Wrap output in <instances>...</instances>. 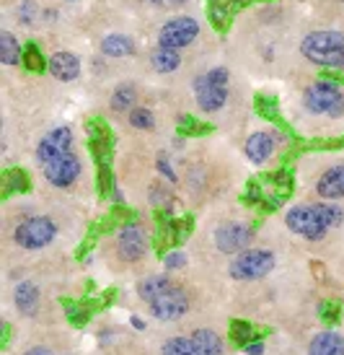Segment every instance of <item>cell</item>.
I'll return each mask as SVG.
<instances>
[{
  "label": "cell",
  "instance_id": "cell-11",
  "mask_svg": "<svg viewBox=\"0 0 344 355\" xmlns=\"http://www.w3.org/2000/svg\"><path fill=\"white\" fill-rule=\"evenodd\" d=\"M80 171H83L80 158L75 156L73 150H70V153H62V156H57L55 161H49V164H44V177H47V182L60 189L70 187V184L80 177Z\"/></svg>",
  "mask_w": 344,
  "mask_h": 355
},
{
  "label": "cell",
  "instance_id": "cell-41",
  "mask_svg": "<svg viewBox=\"0 0 344 355\" xmlns=\"http://www.w3.org/2000/svg\"><path fill=\"white\" fill-rule=\"evenodd\" d=\"M70 3H73V0H70Z\"/></svg>",
  "mask_w": 344,
  "mask_h": 355
},
{
  "label": "cell",
  "instance_id": "cell-15",
  "mask_svg": "<svg viewBox=\"0 0 344 355\" xmlns=\"http://www.w3.org/2000/svg\"><path fill=\"white\" fill-rule=\"evenodd\" d=\"M308 355H344V337L339 332H321L311 340Z\"/></svg>",
  "mask_w": 344,
  "mask_h": 355
},
{
  "label": "cell",
  "instance_id": "cell-37",
  "mask_svg": "<svg viewBox=\"0 0 344 355\" xmlns=\"http://www.w3.org/2000/svg\"><path fill=\"white\" fill-rule=\"evenodd\" d=\"M153 6H161V8H179V6H184L187 0H150Z\"/></svg>",
  "mask_w": 344,
  "mask_h": 355
},
{
  "label": "cell",
  "instance_id": "cell-9",
  "mask_svg": "<svg viewBox=\"0 0 344 355\" xmlns=\"http://www.w3.org/2000/svg\"><path fill=\"white\" fill-rule=\"evenodd\" d=\"M150 311L156 319H163V322H176L189 311V298L187 293L179 286H171L166 293H161L156 301H150Z\"/></svg>",
  "mask_w": 344,
  "mask_h": 355
},
{
  "label": "cell",
  "instance_id": "cell-16",
  "mask_svg": "<svg viewBox=\"0 0 344 355\" xmlns=\"http://www.w3.org/2000/svg\"><path fill=\"white\" fill-rule=\"evenodd\" d=\"M13 301H16L21 314L31 316L37 311V306H39V288L34 286L31 280H24V283H19L16 291H13Z\"/></svg>",
  "mask_w": 344,
  "mask_h": 355
},
{
  "label": "cell",
  "instance_id": "cell-3",
  "mask_svg": "<svg viewBox=\"0 0 344 355\" xmlns=\"http://www.w3.org/2000/svg\"><path fill=\"white\" fill-rule=\"evenodd\" d=\"M303 104L314 114L339 117L344 112V91L334 80H316L314 86H308L303 91Z\"/></svg>",
  "mask_w": 344,
  "mask_h": 355
},
{
  "label": "cell",
  "instance_id": "cell-2",
  "mask_svg": "<svg viewBox=\"0 0 344 355\" xmlns=\"http://www.w3.org/2000/svg\"><path fill=\"white\" fill-rule=\"evenodd\" d=\"M194 96L199 109H205V112H220L228 101V70L212 68L210 73L194 78Z\"/></svg>",
  "mask_w": 344,
  "mask_h": 355
},
{
  "label": "cell",
  "instance_id": "cell-5",
  "mask_svg": "<svg viewBox=\"0 0 344 355\" xmlns=\"http://www.w3.org/2000/svg\"><path fill=\"white\" fill-rule=\"evenodd\" d=\"M285 223L293 234L308 239V241H321V239L326 236V231H329V226L324 223V218H321V213H318L316 205L290 207L285 216Z\"/></svg>",
  "mask_w": 344,
  "mask_h": 355
},
{
  "label": "cell",
  "instance_id": "cell-19",
  "mask_svg": "<svg viewBox=\"0 0 344 355\" xmlns=\"http://www.w3.org/2000/svg\"><path fill=\"white\" fill-rule=\"evenodd\" d=\"M171 286H174V283H171L166 275H150V277H145V280H140L138 283V296L150 304V301H156L161 293H166Z\"/></svg>",
  "mask_w": 344,
  "mask_h": 355
},
{
  "label": "cell",
  "instance_id": "cell-38",
  "mask_svg": "<svg viewBox=\"0 0 344 355\" xmlns=\"http://www.w3.org/2000/svg\"><path fill=\"white\" fill-rule=\"evenodd\" d=\"M244 353L246 355H262L264 353V345H262V343H248V345L244 347Z\"/></svg>",
  "mask_w": 344,
  "mask_h": 355
},
{
  "label": "cell",
  "instance_id": "cell-29",
  "mask_svg": "<svg viewBox=\"0 0 344 355\" xmlns=\"http://www.w3.org/2000/svg\"><path fill=\"white\" fill-rule=\"evenodd\" d=\"M251 335H254V327L248 324V322H233L230 324V337H233L236 345L246 347L251 343Z\"/></svg>",
  "mask_w": 344,
  "mask_h": 355
},
{
  "label": "cell",
  "instance_id": "cell-10",
  "mask_svg": "<svg viewBox=\"0 0 344 355\" xmlns=\"http://www.w3.org/2000/svg\"><path fill=\"white\" fill-rule=\"evenodd\" d=\"M254 241V228L246 223H228L215 231V247L223 254H241Z\"/></svg>",
  "mask_w": 344,
  "mask_h": 355
},
{
  "label": "cell",
  "instance_id": "cell-8",
  "mask_svg": "<svg viewBox=\"0 0 344 355\" xmlns=\"http://www.w3.org/2000/svg\"><path fill=\"white\" fill-rule=\"evenodd\" d=\"M117 252L125 262H140L147 252V234L140 223H122L117 231Z\"/></svg>",
  "mask_w": 344,
  "mask_h": 355
},
{
  "label": "cell",
  "instance_id": "cell-31",
  "mask_svg": "<svg viewBox=\"0 0 344 355\" xmlns=\"http://www.w3.org/2000/svg\"><path fill=\"white\" fill-rule=\"evenodd\" d=\"M179 130L184 135H205V132H210V125H202L192 117H179Z\"/></svg>",
  "mask_w": 344,
  "mask_h": 355
},
{
  "label": "cell",
  "instance_id": "cell-1",
  "mask_svg": "<svg viewBox=\"0 0 344 355\" xmlns=\"http://www.w3.org/2000/svg\"><path fill=\"white\" fill-rule=\"evenodd\" d=\"M305 60L321 68H344V34L342 31H311L300 42Z\"/></svg>",
  "mask_w": 344,
  "mask_h": 355
},
{
  "label": "cell",
  "instance_id": "cell-14",
  "mask_svg": "<svg viewBox=\"0 0 344 355\" xmlns=\"http://www.w3.org/2000/svg\"><path fill=\"white\" fill-rule=\"evenodd\" d=\"M316 192H318V198H324V200L344 198V164L324 171V174L318 177V182H316Z\"/></svg>",
  "mask_w": 344,
  "mask_h": 355
},
{
  "label": "cell",
  "instance_id": "cell-34",
  "mask_svg": "<svg viewBox=\"0 0 344 355\" xmlns=\"http://www.w3.org/2000/svg\"><path fill=\"white\" fill-rule=\"evenodd\" d=\"M163 267L166 270H181V267H187V254L179 252V249L168 252V254H163Z\"/></svg>",
  "mask_w": 344,
  "mask_h": 355
},
{
  "label": "cell",
  "instance_id": "cell-40",
  "mask_svg": "<svg viewBox=\"0 0 344 355\" xmlns=\"http://www.w3.org/2000/svg\"><path fill=\"white\" fill-rule=\"evenodd\" d=\"M132 327H135V329H145V322H143L140 316H132Z\"/></svg>",
  "mask_w": 344,
  "mask_h": 355
},
{
  "label": "cell",
  "instance_id": "cell-39",
  "mask_svg": "<svg viewBox=\"0 0 344 355\" xmlns=\"http://www.w3.org/2000/svg\"><path fill=\"white\" fill-rule=\"evenodd\" d=\"M24 355H55V353H52L49 347H29Z\"/></svg>",
  "mask_w": 344,
  "mask_h": 355
},
{
  "label": "cell",
  "instance_id": "cell-35",
  "mask_svg": "<svg viewBox=\"0 0 344 355\" xmlns=\"http://www.w3.org/2000/svg\"><path fill=\"white\" fill-rule=\"evenodd\" d=\"M171 200V192H168L166 187H153V192H150V202L156 207H166V202Z\"/></svg>",
  "mask_w": 344,
  "mask_h": 355
},
{
  "label": "cell",
  "instance_id": "cell-32",
  "mask_svg": "<svg viewBox=\"0 0 344 355\" xmlns=\"http://www.w3.org/2000/svg\"><path fill=\"white\" fill-rule=\"evenodd\" d=\"M37 16H39V8H37V3L34 0H24L19 8V19L21 24H26V26H34L37 24Z\"/></svg>",
  "mask_w": 344,
  "mask_h": 355
},
{
  "label": "cell",
  "instance_id": "cell-22",
  "mask_svg": "<svg viewBox=\"0 0 344 355\" xmlns=\"http://www.w3.org/2000/svg\"><path fill=\"white\" fill-rule=\"evenodd\" d=\"M135 99H138L135 86H132V83H122V86H117V91L111 94V109H114V112H127V109H135L132 107Z\"/></svg>",
  "mask_w": 344,
  "mask_h": 355
},
{
  "label": "cell",
  "instance_id": "cell-33",
  "mask_svg": "<svg viewBox=\"0 0 344 355\" xmlns=\"http://www.w3.org/2000/svg\"><path fill=\"white\" fill-rule=\"evenodd\" d=\"M65 314H68V319L73 322L75 327L86 324V319H89V311H86V306H78V304H70V301H65Z\"/></svg>",
  "mask_w": 344,
  "mask_h": 355
},
{
  "label": "cell",
  "instance_id": "cell-23",
  "mask_svg": "<svg viewBox=\"0 0 344 355\" xmlns=\"http://www.w3.org/2000/svg\"><path fill=\"white\" fill-rule=\"evenodd\" d=\"M29 189V177L21 168H10L3 174V195L8 198L13 192H26Z\"/></svg>",
  "mask_w": 344,
  "mask_h": 355
},
{
  "label": "cell",
  "instance_id": "cell-28",
  "mask_svg": "<svg viewBox=\"0 0 344 355\" xmlns=\"http://www.w3.org/2000/svg\"><path fill=\"white\" fill-rule=\"evenodd\" d=\"M256 112H259L264 119L280 122V112H277V99H275V96H264V94H259V96H256Z\"/></svg>",
  "mask_w": 344,
  "mask_h": 355
},
{
  "label": "cell",
  "instance_id": "cell-24",
  "mask_svg": "<svg viewBox=\"0 0 344 355\" xmlns=\"http://www.w3.org/2000/svg\"><path fill=\"white\" fill-rule=\"evenodd\" d=\"M62 153H70V150H62V148H60L57 140L52 138V135L42 138L39 146H37V158H39L42 166H44V164H49V161H55V158L62 156Z\"/></svg>",
  "mask_w": 344,
  "mask_h": 355
},
{
  "label": "cell",
  "instance_id": "cell-17",
  "mask_svg": "<svg viewBox=\"0 0 344 355\" xmlns=\"http://www.w3.org/2000/svg\"><path fill=\"white\" fill-rule=\"evenodd\" d=\"M192 345H194L197 355H223V340L212 329H194Z\"/></svg>",
  "mask_w": 344,
  "mask_h": 355
},
{
  "label": "cell",
  "instance_id": "cell-18",
  "mask_svg": "<svg viewBox=\"0 0 344 355\" xmlns=\"http://www.w3.org/2000/svg\"><path fill=\"white\" fill-rule=\"evenodd\" d=\"M101 52L107 58H129V55H135V42L125 34H109L101 42Z\"/></svg>",
  "mask_w": 344,
  "mask_h": 355
},
{
  "label": "cell",
  "instance_id": "cell-20",
  "mask_svg": "<svg viewBox=\"0 0 344 355\" xmlns=\"http://www.w3.org/2000/svg\"><path fill=\"white\" fill-rule=\"evenodd\" d=\"M150 62H153V70L156 73H174L181 65V58H179V50H171V47H161L150 55Z\"/></svg>",
  "mask_w": 344,
  "mask_h": 355
},
{
  "label": "cell",
  "instance_id": "cell-27",
  "mask_svg": "<svg viewBox=\"0 0 344 355\" xmlns=\"http://www.w3.org/2000/svg\"><path fill=\"white\" fill-rule=\"evenodd\" d=\"M129 125L135 130H153L156 128V117H153L150 109L135 107V109H129Z\"/></svg>",
  "mask_w": 344,
  "mask_h": 355
},
{
  "label": "cell",
  "instance_id": "cell-26",
  "mask_svg": "<svg viewBox=\"0 0 344 355\" xmlns=\"http://www.w3.org/2000/svg\"><path fill=\"white\" fill-rule=\"evenodd\" d=\"M318 213H321V218H324V223L329 228H336V226H342V220H344V210L339 205H334L332 200L329 202H318Z\"/></svg>",
  "mask_w": 344,
  "mask_h": 355
},
{
  "label": "cell",
  "instance_id": "cell-4",
  "mask_svg": "<svg viewBox=\"0 0 344 355\" xmlns=\"http://www.w3.org/2000/svg\"><path fill=\"white\" fill-rule=\"evenodd\" d=\"M57 236V226H55V220L47 216H34V218H26V220H21L19 226H16V244L21 249H44L49 247L52 241Z\"/></svg>",
  "mask_w": 344,
  "mask_h": 355
},
{
  "label": "cell",
  "instance_id": "cell-12",
  "mask_svg": "<svg viewBox=\"0 0 344 355\" xmlns=\"http://www.w3.org/2000/svg\"><path fill=\"white\" fill-rule=\"evenodd\" d=\"M277 148V132H254V135H248L246 140V158L256 164V166H262L266 164L272 153Z\"/></svg>",
  "mask_w": 344,
  "mask_h": 355
},
{
  "label": "cell",
  "instance_id": "cell-13",
  "mask_svg": "<svg viewBox=\"0 0 344 355\" xmlns=\"http://www.w3.org/2000/svg\"><path fill=\"white\" fill-rule=\"evenodd\" d=\"M47 68L57 80L68 83V80H75L80 76V60L73 52H57L49 58Z\"/></svg>",
  "mask_w": 344,
  "mask_h": 355
},
{
  "label": "cell",
  "instance_id": "cell-36",
  "mask_svg": "<svg viewBox=\"0 0 344 355\" xmlns=\"http://www.w3.org/2000/svg\"><path fill=\"white\" fill-rule=\"evenodd\" d=\"M158 171H161V174H166L168 182H176V174H174V168H171V164H168L163 156H158Z\"/></svg>",
  "mask_w": 344,
  "mask_h": 355
},
{
  "label": "cell",
  "instance_id": "cell-6",
  "mask_svg": "<svg viewBox=\"0 0 344 355\" xmlns=\"http://www.w3.org/2000/svg\"><path fill=\"white\" fill-rule=\"evenodd\" d=\"M275 270V254L269 249H246L230 265V275L236 280H259Z\"/></svg>",
  "mask_w": 344,
  "mask_h": 355
},
{
  "label": "cell",
  "instance_id": "cell-21",
  "mask_svg": "<svg viewBox=\"0 0 344 355\" xmlns=\"http://www.w3.org/2000/svg\"><path fill=\"white\" fill-rule=\"evenodd\" d=\"M24 58V50L16 42V37L10 31H0V62L3 65H16Z\"/></svg>",
  "mask_w": 344,
  "mask_h": 355
},
{
  "label": "cell",
  "instance_id": "cell-30",
  "mask_svg": "<svg viewBox=\"0 0 344 355\" xmlns=\"http://www.w3.org/2000/svg\"><path fill=\"white\" fill-rule=\"evenodd\" d=\"M21 62H24L29 70L44 68V60H42V52L37 44H26V47H24V58H21Z\"/></svg>",
  "mask_w": 344,
  "mask_h": 355
},
{
  "label": "cell",
  "instance_id": "cell-7",
  "mask_svg": "<svg viewBox=\"0 0 344 355\" xmlns=\"http://www.w3.org/2000/svg\"><path fill=\"white\" fill-rule=\"evenodd\" d=\"M199 37V24L192 16H176L168 19L161 31H158V44L161 47H171V50H184Z\"/></svg>",
  "mask_w": 344,
  "mask_h": 355
},
{
  "label": "cell",
  "instance_id": "cell-25",
  "mask_svg": "<svg viewBox=\"0 0 344 355\" xmlns=\"http://www.w3.org/2000/svg\"><path fill=\"white\" fill-rule=\"evenodd\" d=\"M161 355H197L194 345H192V337H171L166 340V345L161 350Z\"/></svg>",
  "mask_w": 344,
  "mask_h": 355
}]
</instances>
